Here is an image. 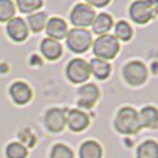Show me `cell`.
<instances>
[{"mask_svg": "<svg viewBox=\"0 0 158 158\" xmlns=\"http://www.w3.org/2000/svg\"><path fill=\"white\" fill-rule=\"evenodd\" d=\"M123 77L130 85H142L147 79V67L138 60L128 62L123 67Z\"/></svg>", "mask_w": 158, "mask_h": 158, "instance_id": "5b68a950", "label": "cell"}, {"mask_svg": "<svg viewBox=\"0 0 158 158\" xmlns=\"http://www.w3.org/2000/svg\"><path fill=\"white\" fill-rule=\"evenodd\" d=\"M40 49H41V54L48 60H57L59 57H62V44L52 38H44Z\"/></svg>", "mask_w": 158, "mask_h": 158, "instance_id": "5bb4252c", "label": "cell"}, {"mask_svg": "<svg viewBox=\"0 0 158 158\" xmlns=\"http://www.w3.org/2000/svg\"><path fill=\"white\" fill-rule=\"evenodd\" d=\"M94 48V54L97 56V59H103V60H109L114 59L117 56L120 44H118V40L114 35H101L97 38L95 43H92Z\"/></svg>", "mask_w": 158, "mask_h": 158, "instance_id": "3957f363", "label": "cell"}, {"mask_svg": "<svg viewBox=\"0 0 158 158\" xmlns=\"http://www.w3.org/2000/svg\"><path fill=\"white\" fill-rule=\"evenodd\" d=\"M112 27V18L108 15V13H101V15L95 16L94 22H92V30L97 35H106Z\"/></svg>", "mask_w": 158, "mask_h": 158, "instance_id": "2e32d148", "label": "cell"}, {"mask_svg": "<svg viewBox=\"0 0 158 158\" xmlns=\"http://www.w3.org/2000/svg\"><path fill=\"white\" fill-rule=\"evenodd\" d=\"M89 67H90V74H94L97 79H106L111 74V65L108 63V60L92 59Z\"/></svg>", "mask_w": 158, "mask_h": 158, "instance_id": "e0dca14e", "label": "cell"}, {"mask_svg": "<svg viewBox=\"0 0 158 158\" xmlns=\"http://www.w3.org/2000/svg\"><path fill=\"white\" fill-rule=\"evenodd\" d=\"M81 158H103V149L97 141H85L79 149Z\"/></svg>", "mask_w": 158, "mask_h": 158, "instance_id": "ac0fdd59", "label": "cell"}, {"mask_svg": "<svg viewBox=\"0 0 158 158\" xmlns=\"http://www.w3.org/2000/svg\"><path fill=\"white\" fill-rule=\"evenodd\" d=\"M111 2V0H85V3L89 5V6H97V8H103V6H106L108 3Z\"/></svg>", "mask_w": 158, "mask_h": 158, "instance_id": "4316f807", "label": "cell"}, {"mask_svg": "<svg viewBox=\"0 0 158 158\" xmlns=\"http://www.w3.org/2000/svg\"><path fill=\"white\" fill-rule=\"evenodd\" d=\"M10 95L16 104H27L32 100V90L25 82H13L10 87Z\"/></svg>", "mask_w": 158, "mask_h": 158, "instance_id": "7c38bea8", "label": "cell"}, {"mask_svg": "<svg viewBox=\"0 0 158 158\" xmlns=\"http://www.w3.org/2000/svg\"><path fill=\"white\" fill-rule=\"evenodd\" d=\"M138 158H158V142L156 141H144L138 147Z\"/></svg>", "mask_w": 158, "mask_h": 158, "instance_id": "ffe728a7", "label": "cell"}, {"mask_svg": "<svg viewBox=\"0 0 158 158\" xmlns=\"http://www.w3.org/2000/svg\"><path fill=\"white\" fill-rule=\"evenodd\" d=\"M95 11L92 6H89L87 3H77L70 15V21L76 29H85L89 25H92L95 19Z\"/></svg>", "mask_w": 158, "mask_h": 158, "instance_id": "8992f818", "label": "cell"}, {"mask_svg": "<svg viewBox=\"0 0 158 158\" xmlns=\"http://www.w3.org/2000/svg\"><path fill=\"white\" fill-rule=\"evenodd\" d=\"M67 125L71 131H82L90 125V117L81 109H70L67 111Z\"/></svg>", "mask_w": 158, "mask_h": 158, "instance_id": "8fae6325", "label": "cell"}, {"mask_svg": "<svg viewBox=\"0 0 158 158\" xmlns=\"http://www.w3.org/2000/svg\"><path fill=\"white\" fill-rule=\"evenodd\" d=\"M158 13V0H136L130 6V18L136 24H147Z\"/></svg>", "mask_w": 158, "mask_h": 158, "instance_id": "7a4b0ae2", "label": "cell"}, {"mask_svg": "<svg viewBox=\"0 0 158 158\" xmlns=\"http://www.w3.org/2000/svg\"><path fill=\"white\" fill-rule=\"evenodd\" d=\"M46 128L51 133H60L67 127V109L62 108H51L44 115Z\"/></svg>", "mask_w": 158, "mask_h": 158, "instance_id": "ba28073f", "label": "cell"}, {"mask_svg": "<svg viewBox=\"0 0 158 158\" xmlns=\"http://www.w3.org/2000/svg\"><path fill=\"white\" fill-rule=\"evenodd\" d=\"M5 153H6V158H25L29 150L21 142H10L6 146Z\"/></svg>", "mask_w": 158, "mask_h": 158, "instance_id": "7402d4cb", "label": "cell"}, {"mask_svg": "<svg viewBox=\"0 0 158 158\" xmlns=\"http://www.w3.org/2000/svg\"><path fill=\"white\" fill-rule=\"evenodd\" d=\"M114 127L118 133L122 135H135L142 128L141 122H139V114L135 108L131 106H125L120 108L115 115L114 120Z\"/></svg>", "mask_w": 158, "mask_h": 158, "instance_id": "6da1fadb", "label": "cell"}, {"mask_svg": "<svg viewBox=\"0 0 158 158\" xmlns=\"http://www.w3.org/2000/svg\"><path fill=\"white\" fill-rule=\"evenodd\" d=\"M51 158H74L73 150L65 144H56L51 150Z\"/></svg>", "mask_w": 158, "mask_h": 158, "instance_id": "d4e9b609", "label": "cell"}, {"mask_svg": "<svg viewBox=\"0 0 158 158\" xmlns=\"http://www.w3.org/2000/svg\"><path fill=\"white\" fill-rule=\"evenodd\" d=\"M16 5L11 0H0V22H8L15 18Z\"/></svg>", "mask_w": 158, "mask_h": 158, "instance_id": "44dd1931", "label": "cell"}, {"mask_svg": "<svg viewBox=\"0 0 158 158\" xmlns=\"http://www.w3.org/2000/svg\"><path fill=\"white\" fill-rule=\"evenodd\" d=\"M67 77L73 84H81L89 81L90 77V67L82 59H73L67 67Z\"/></svg>", "mask_w": 158, "mask_h": 158, "instance_id": "52a82bcc", "label": "cell"}, {"mask_svg": "<svg viewBox=\"0 0 158 158\" xmlns=\"http://www.w3.org/2000/svg\"><path fill=\"white\" fill-rule=\"evenodd\" d=\"M6 33L13 41H18V43L24 41V40H27V36H29L27 22L22 18H13L6 24Z\"/></svg>", "mask_w": 158, "mask_h": 158, "instance_id": "30bf717a", "label": "cell"}, {"mask_svg": "<svg viewBox=\"0 0 158 158\" xmlns=\"http://www.w3.org/2000/svg\"><path fill=\"white\" fill-rule=\"evenodd\" d=\"M16 6L22 13H33L43 6V0H16Z\"/></svg>", "mask_w": 158, "mask_h": 158, "instance_id": "cb8c5ba5", "label": "cell"}, {"mask_svg": "<svg viewBox=\"0 0 158 158\" xmlns=\"http://www.w3.org/2000/svg\"><path fill=\"white\" fill-rule=\"evenodd\" d=\"M67 44L68 48L76 52V54H82L92 46V33L85 29H71L67 33Z\"/></svg>", "mask_w": 158, "mask_h": 158, "instance_id": "277c9868", "label": "cell"}, {"mask_svg": "<svg viewBox=\"0 0 158 158\" xmlns=\"http://www.w3.org/2000/svg\"><path fill=\"white\" fill-rule=\"evenodd\" d=\"M46 24H48V16H46V13H41V11L32 13V15L29 16V19H27V27L35 33L41 32L46 27Z\"/></svg>", "mask_w": 158, "mask_h": 158, "instance_id": "d6986e66", "label": "cell"}, {"mask_svg": "<svg viewBox=\"0 0 158 158\" xmlns=\"http://www.w3.org/2000/svg\"><path fill=\"white\" fill-rule=\"evenodd\" d=\"M131 36H133V29H131V25L125 21L117 22V25H115V38L122 40V41H128V40H131Z\"/></svg>", "mask_w": 158, "mask_h": 158, "instance_id": "603a6c76", "label": "cell"}, {"mask_svg": "<svg viewBox=\"0 0 158 158\" xmlns=\"http://www.w3.org/2000/svg\"><path fill=\"white\" fill-rule=\"evenodd\" d=\"M100 98V89L95 84H84L77 90V106L90 109Z\"/></svg>", "mask_w": 158, "mask_h": 158, "instance_id": "9c48e42d", "label": "cell"}, {"mask_svg": "<svg viewBox=\"0 0 158 158\" xmlns=\"http://www.w3.org/2000/svg\"><path fill=\"white\" fill-rule=\"evenodd\" d=\"M19 139L22 141L21 144L22 146H25V147H32L33 144H35V136H33V133L30 130H22L21 133H19Z\"/></svg>", "mask_w": 158, "mask_h": 158, "instance_id": "484cf974", "label": "cell"}, {"mask_svg": "<svg viewBox=\"0 0 158 158\" xmlns=\"http://www.w3.org/2000/svg\"><path fill=\"white\" fill-rule=\"evenodd\" d=\"M46 32L49 35V38L52 40H62L67 36L68 33V27H67V22L60 18H51L46 24Z\"/></svg>", "mask_w": 158, "mask_h": 158, "instance_id": "4fadbf2b", "label": "cell"}, {"mask_svg": "<svg viewBox=\"0 0 158 158\" xmlns=\"http://www.w3.org/2000/svg\"><path fill=\"white\" fill-rule=\"evenodd\" d=\"M141 127L146 128H156L158 127V109L153 106H144L139 112Z\"/></svg>", "mask_w": 158, "mask_h": 158, "instance_id": "9a60e30c", "label": "cell"}]
</instances>
